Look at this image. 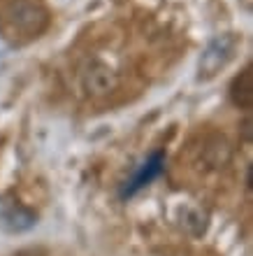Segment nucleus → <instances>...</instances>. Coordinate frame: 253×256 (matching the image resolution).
Returning a JSON list of instances; mask_svg holds the SVG:
<instances>
[{
  "instance_id": "1",
  "label": "nucleus",
  "mask_w": 253,
  "mask_h": 256,
  "mask_svg": "<svg viewBox=\"0 0 253 256\" xmlns=\"http://www.w3.org/2000/svg\"><path fill=\"white\" fill-rule=\"evenodd\" d=\"M49 26V12L37 2L19 0L7 7L5 12V30L7 35H19V38H37L47 30Z\"/></svg>"
},
{
  "instance_id": "6",
  "label": "nucleus",
  "mask_w": 253,
  "mask_h": 256,
  "mask_svg": "<svg viewBox=\"0 0 253 256\" xmlns=\"http://www.w3.org/2000/svg\"><path fill=\"white\" fill-rule=\"evenodd\" d=\"M35 216L21 208H5L0 210V228L7 233H23V230L33 228Z\"/></svg>"
},
{
  "instance_id": "5",
  "label": "nucleus",
  "mask_w": 253,
  "mask_h": 256,
  "mask_svg": "<svg viewBox=\"0 0 253 256\" xmlns=\"http://www.w3.org/2000/svg\"><path fill=\"white\" fill-rule=\"evenodd\" d=\"M230 98L237 108L251 110L253 108V68L247 66L230 84Z\"/></svg>"
},
{
  "instance_id": "2",
  "label": "nucleus",
  "mask_w": 253,
  "mask_h": 256,
  "mask_svg": "<svg viewBox=\"0 0 253 256\" xmlns=\"http://www.w3.org/2000/svg\"><path fill=\"white\" fill-rule=\"evenodd\" d=\"M240 47V40L235 33H226V35H216L207 49L202 52L200 63H198V80L200 82H209L216 74L233 61L235 52Z\"/></svg>"
},
{
  "instance_id": "3",
  "label": "nucleus",
  "mask_w": 253,
  "mask_h": 256,
  "mask_svg": "<svg viewBox=\"0 0 253 256\" xmlns=\"http://www.w3.org/2000/svg\"><path fill=\"white\" fill-rule=\"evenodd\" d=\"M81 86L91 96H105L116 86V74L105 61L100 58H88L81 68Z\"/></svg>"
},
{
  "instance_id": "4",
  "label": "nucleus",
  "mask_w": 253,
  "mask_h": 256,
  "mask_svg": "<svg viewBox=\"0 0 253 256\" xmlns=\"http://www.w3.org/2000/svg\"><path fill=\"white\" fill-rule=\"evenodd\" d=\"M163 166H165V158H163V154H160V152H156L153 156H149L147 161L142 163V168L135 172L133 180H130V182H126V186H123L121 196H123V198H128V196H133V194H137L140 189H144L147 184H151L153 180L163 172Z\"/></svg>"
}]
</instances>
